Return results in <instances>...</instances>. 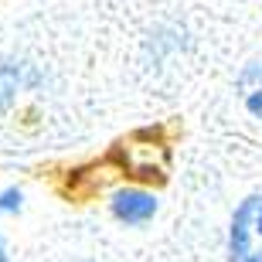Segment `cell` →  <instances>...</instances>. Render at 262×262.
Masks as SVG:
<instances>
[{
    "instance_id": "obj_4",
    "label": "cell",
    "mask_w": 262,
    "mask_h": 262,
    "mask_svg": "<svg viewBox=\"0 0 262 262\" xmlns=\"http://www.w3.org/2000/svg\"><path fill=\"white\" fill-rule=\"evenodd\" d=\"M238 89V99H242V106L252 113V116L262 119V61H252V65L242 68V75L235 82Z\"/></svg>"
},
{
    "instance_id": "obj_5",
    "label": "cell",
    "mask_w": 262,
    "mask_h": 262,
    "mask_svg": "<svg viewBox=\"0 0 262 262\" xmlns=\"http://www.w3.org/2000/svg\"><path fill=\"white\" fill-rule=\"evenodd\" d=\"M17 208H20V191L10 187V191L0 194V214H4V211H17Z\"/></svg>"
},
{
    "instance_id": "obj_1",
    "label": "cell",
    "mask_w": 262,
    "mask_h": 262,
    "mask_svg": "<svg viewBox=\"0 0 262 262\" xmlns=\"http://www.w3.org/2000/svg\"><path fill=\"white\" fill-rule=\"evenodd\" d=\"M232 262H262V194L242 201L232 218Z\"/></svg>"
},
{
    "instance_id": "obj_2",
    "label": "cell",
    "mask_w": 262,
    "mask_h": 262,
    "mask_svg": "<svg viewBox=\"0 0 262 262\" xmlns=\"http://www.w3.org/2000/svg\"><path fill=\"white\" fill-rule=\"evenodd\" d=\"M113 214L126 225H146L157 214V198L146 194V191H136V187L119 191V194L113 198Z\"/></svg>"
},
{
    "instance_id": "obj_3",
    "label": "cell",
    "mask_w": 262,
    "mask_h": 262,
    "mask_svg": "<svg viewBox=\"0 0 262 262\" xmlns=\"http://www.w3.org/2000/svg\"><path fill=\"white\" fill-rule=\"evenodd\" d=\"M38 75L24 61H0V109H7L24 85H34Z\"/></svg>"
},
{
    "instance_id": "obj_6",
    "label": "cell",
    "mask_w": 262,
    "mask_h": 262,
    "mask_svg": "<svg viewBox=\"0 0 262 262\" xmlns=\"http://www.w3.org/2000/svg\"><path fill=\"white\" fill-rule=\"evenodd\" d=\"M0 262H7V252H4V242H0Z\"/></svg>"
}]
</instances>
